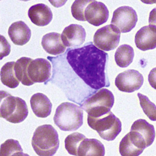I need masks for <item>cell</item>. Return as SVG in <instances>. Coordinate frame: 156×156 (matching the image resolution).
Listing matches in <instances>:
<instances>
[{
  "instance_id": "3",
  "label": "cell",
  "mask_w": 156,
  "mask_h": 156,
  "mask_svg": "<svg viewBox=\"0 0 156 156\" xmlns=\"http://www.w3.org/2000/svg\"><path fill=\"white\" fill-rule=\"evenodd\" d=\"M54 122L60 130L74 131L83 124V112L81 107L71 102L61 104L56 109Z\"/></svg>"
},
{
  "instance_id": "17",
  "label": "cell",
  "mask_w": 156,
  "mask_h": 156,
  "mask_svg": "<svg viewBox=\"0 0 156 156\" xmlns=\"http://www.w3.org/2000/svg\"><path fill=\"white\" fill-rule=\"evenodd\" d=\"M32 110L37 117L45 118L51 114L52 105L48 98L43 93H37L31 97Z\"/></svg>"
},
{
  "instance_id": "28",
  "label": "cell",
  "mask_w": 156,
  "mask_h": 156,
  "mask_svg": "<svg viewBox=\"0 0 156 156\" xmlns=\"http://www.w3.org/2000/svg\"><path fill=\"white\" fill-rule=\"evenodd\" d=\"M10 48V45L5 37L1 35V60L9 54Z\"/></svg>"
},
{
  "instance_id": "7",
  "label": "cell",
  "mask_w": 156,
  "mask_h": 156,
  "mask_svg": "<svg viewBox=\"0 0 156 156\" xmlns=\"http://www.w3.org/2000/svg\"><path fill=\"white\" fill-rule=\"evenodd\" d=\"M121 32L115 26L109 24L98 29L93 37L97 48L103 51L114 50L119 44Z\"/></svg>"
},
{
  "instance_id": "1",
  "label": "cell",
  "mask_w": 156,
  "mask_h": 156,
  "mask_svg": "<svg viewBox=\"0 0 156 156\" xmlns=\"http://www.w3.org/2000/svg\"><path fill=\"white\" fill-rule=\"evenodd\" d=\"M108 58V54L92 42L69 50L66 55L67 62L76 74L95 90L110 86L105 73Z\"/></svg>"
},
{
  "instance_id": "6",
  "label": "cell",
  "mask_w": 156,
  "mask_h": 156,
  "mask_svg": "<svg viewBox=\"0 0 156 156\" xmlns=\"http://www.w3.org/2000/svg\"><path fill=\"white\" fill-rule=\"evenodd\" d=\"M114 101L112 92L106 88H101L85 100L81 107L89 116L98 118L110 111Z\"/></svg>"
},
{
  "instance_id": "11",
  "label": "cell",
  "mask_w": 156,
  "mask_h": 156,
  "mask_svg": "<svg viewBox=\"0 0 156 156\" xmlns=\"http://www.w3.org/2000/svg\"><path fill=\"white\" fill-rule=\"evenodd\" d=\"M27 73L30 79L35 83H44L50 78L51 65L45 58H38L29 63Z\"/></svg>"
},
{
  "instance_id": "18",
  "label": "cell",
  "mask_w": 156,
  "mask_h": 156,
  "mask_svg": "<svg viewBox=\"0 0 156 156\" xmlns=\"http://www.w3.org/2000/svg\"><path fill=\"white\" fill-rule=\"evenodd\" d=\"M41 44L44 50L50 55H60L66 51V46L62 43L60 33L51 32L45 34L42 38Z\"/></svg>"
},
{
  "instance_id": "23",
  "label": "cell",
  "mask_w": 156,
  "mask_h": 156,
  "mask_svg": "<svg viewBox=\"0 0 156 156\" xmlns=\"http://www.w3.org/2000/svg\"><path fill=\"white\" fill-rule=\"evenodd\" d=\"M15 62H10L5 63L1 70V80L2 84L10 88H15L18 86L20 81L15 73Z\"/></svg>"
},
{
  "instance_id": "16",
  "label": "cell",
  "mask_w": 156,
  "mask_h": 156,
  "mask_svg": "<svg viewBox=\"0 0 156 156\" xmlns=\"http://www.w3.org/2000/svg\"><path fill=\"white\" fill-rule=\"evenodd\" d=\"M8 34L11 41L16 45H24L28 43L31 36L29 27L23 21L14 22L10 26Z\"/></svg>"
},
{
  "instance_id": "4",
  "label": "cell",
  "mask_w": 156,
  "mask_h": 156,
  "mask_svg": "<svg viewBox=\"0 0 156 156\" xmlns=\"http://www.w3.org/2000/svg\"><path fill=\"white\" fill-rule=\"evenodd\" d=\"M1 117L13 123L23 122L28 116V110L24 100L13 96L6 91H1Z\"/></svg>"
},
{
  "instance_id": "27",
  "label": "cell",
  "mask_w": 156,
  "mask_h": 156,
  "mask_svg": "<svg viewBox=\"0 0 156 156\" xmlns=\"http://www.w3.org/2000/svg\"><path fill=\"white\" fill-rule=\"evenodd\" d=\"M91 0H76L71 6V13L75 19L79 21H86L84 11L88 5L91 2Z\"/></svg>"
},
{
  "instance_id": "5",
  "label": "cell",
  "mask_w": 156,
  "mask_h": 156,
  "mask_svg": "<svg viewBox=\"0 0 156 156\" xmlns=\"http://www.w3.org/2000/svg\"><path fill=\"white\" fill-rule=\"evenodd\" d=\"M87 123L102 139L107 141L114 140L122 131L121 121L111 111L98 118L88 115Z\"/></svg>"
},
{
  "instance_id": "19",
  "label": "cell",
  "mask_w": 156,
  "mask_h": 156,
  "mask_svg": "<svg viewBox=\"0 0 156 156\" xmlns=\"http://www.w3.org/2000/svg\"><path fill=\"white\" fill-rule=\"evenodd\" d=\"M105 155V146L97 139L85 138L81 141L78 147L79 156H104Z\"/></svg>"
},
{
  "instance_id": "24",
  "label": "cell",
  "mask_w": 156,
  "mask_h": 156,
  "mask_svg": "<svg viewBox=\"0 0 156 156\" xmlns=\"http://www.w3.org/2000/svg\"><path fill=\"white\" fill-rule=\"evenodd\" d=\"M27 154L23 150L19 142L13 139H9L2 144L0 148V156H23Z\"/></svg>"
},
{
  "instance_id": "10",
  "label": "cell",
  "mask_w": 156,
  "mask_h": 156,
  "mask_svg": "<svg viewBox=\"0 0 156 156\" xmlns=\"http://www.w3.org/2000/svg\"><path fill=\"white\" fill-rule=\"evenodd\" d=\"M144 79L141 73L134 69H129L119 73L115 79V85L119 90L132 93L140 88Z\"/></svg>"
},
{
  "instance_id": "13",
  "label": "cell",
  "mask_w": 156,
  "mask_h": 156,
  "mask_svg": "<svg viewBox=\"0 0 156 156\" xmlns=\"http://www.w3.org/2000/svg\"><path fill=\"white\" fill-rule=\"evenodd\" d=\"M86 35V31L83 27L79 24H71L64 29L61 38L66 47L75 48L84 43Z\"/></svg>"
},
{
  "instance_id": "21",
  "label": "cell",
  "mask_w": 156,
  "mask_h": 156,
  "mask_svg": "<svg viewBox=\"0 0 156 156\" xmlns=\"http://www.w3.org/2000/svg\"><path fill=\"white\" fill-rule=\"evenodd\" d=\"M33 60L28 57H22L17 60L14 66L15 73L17 79L26 86H30L34 84L28 77L27 68L29 63Z\"/></svg>"
},
{
  "instance_id": "12",
  "label": "cell",
  "mask_w": 156,
  "mask_h": 156,
  "mask_svg": "<svg viewBox=\"0 0 156 156\" xmlns=\"http://www.w3.org/2000/svg\"><path fill=\"white\" fill-rule=\"evenodd\" d=\"M84 16L90 24L99 27L108 19L109 10L103 2L92 1L85 9Z\"/></svg>"
},
{
  "instance_id": "20",
  "label": "cell",
  "mask_w": 156,
  "mask_h": 156,
  "mask_svg": "<svg viewBox=\"0 0 156 156\" xmlns=\"http://www.w3.org/2000/svg\"><path fill=\"white\" fill-rule=\"evenodd\" d=\"M131 131H135L140 134L144 139L147 147L152 144L155 138L154 126L149 123L145 119H139L132 124Z\"/></svg>"
},
{
  "instance_id": "25",
  "label": "cell",
  "mask_w": 156,
  "mask_h": 156,
  "mask_svg": "<svg viewBox=\"0 0 156 156\" xmlns=\"http://www.w3.org/2000/svg\"><path fill=\"white\" fill-rule=\"evenodd\" d=\"M85 136L81 133L75 132L69 135L65 139V148L70 155L78 156V149L81 141Z\"/></svg>"
},
{
  "instance_id": "14",
  "label": "cell",
  "mask_w": 156,
  "mask_h": 156,
  "mask_svg": "<svg viewBox=\"0 0 156 156\" xmlns=\"http://www.w3.org/2000/svg\"><path fill=\"white\" fill-rule=\"evenodd\" d=\"M136 48L142 51L151 50L156 47V27L150 24L141 27L136 34Z\"/></svg>"
},
{
  "instance_id": "26",
  "label": "cell",
  "mask_w": 156,
  "mask_h": 156,
  "mask_svg": "<svg viewBox=\"0 0 156 156\" xmlns=\"http://www.w3.org/2000/svg\"><path fill=\"white\" fill-rule=\"evenodd\" d=\"M138 96L140 100V106L144 113L151 121H156V108L155 104L151 102L147 97L140 93H138Z\"/></svg>"
},
{
  "instance_id": "2",
  "label": "cell",
  "mask_w": 156,
  "mask_h": 156,
  "mask_svg": "<svg viewBox=\"0 0 156 156\" xmlns=\"http://www.w3.org/2000/svg\"><path fill=\"white\" fill-rule=\"evenodd\" d=\"M31 144L34 151L39 156H53L60 144L57 131L50 124L40 126L34 132Z\"/></svg>"
},
{
  "instance_id": "9",
  "label": "cell",
  "mask_w": 156,
  "mask_h": 156,
  "mask_svg": "<svg viewBox=\"0 0 156 156\" xmlns=\"http://www.w3.org/2000/svg\"><path fill=\"white\" fill-rule=\"evenodd\" d=\"M144 139L138 132L130 131L119 144V153L122 156H138L146 148Z\"/></svg>"
},
{
  "instance_id": "15",
  "label": "cell",
  "mask_w": 156,
  "mask_h": 156,
  "mask_svg": "<svg viewBox=\"0 0 156 156\" xmlns=\"http://www.w3.org/2000/svg\"><path fill=\"white\" fill-rule=\"evenodd\" d=\"M28 15L31 21L39 27L47 26L52 21L53 14L50 8L44 4H38L30 7Z\"/></svg>"
},
{
  "instance_id": "8",
  "label": "cell",
  "mask_w": 156,
  "mask_h": 156,
  "mask_svg": "<svg viewBox=\"0 0 156 156\" xmlns=\"http://www.w3.org/2000/svg\"><path fill=\"white\" fill-rule=\"evenodd\" d=\"M138 15L132 7L122 6L113 12L111 23L122 33H127L135 27Z\"/></svg>"
},
{
  "instance_id": "22",
  "label": "cell",
  "mask_w": 156,
  "mask_h": 156,
  "mask_svg": "<svg viewBox=\"0 0 156 156\" xmlns=\"http://www.w3.org/2000/svg\"><path fill=\"white\" fill-rule=\"evenodd\" d=\"M134 57V49L128 44H122L119 47L115 54V60L120 67H127L130 65Z\"/></svg>"
}]
</instances>
